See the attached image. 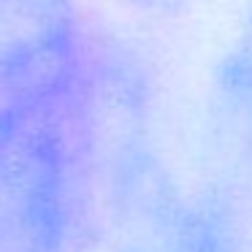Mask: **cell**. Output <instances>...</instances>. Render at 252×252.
Listing matches in <instances>:
<instances>
[{
	"instance_id": "277c9868",
	"label": "cell",
	"mask_w": 252,
	"mask_h": 252,
	"mask_svg": "<svg viewBox=\"0 0 252 252\" xmlns=\"http://www.w3.org/2000/svg\"><path fill=\"white\" fill-rule=\"evenodd\" d=\"M125 3H130L133 8L144 14H174L182 11L190 0H125Z\"/></svg>"
},
{
	"instance_id": "6da1fadb",
	"label": "cell",
	"mask_w": 252,
	"mask_h": 252,
	"mask_svg": "<svg viewBox=\"0 0 252 252\" xmlns=\"http://www.w3.org/2000/svg\"><path fill=\"white\" fill-rule=\"evenodd\" d=\"M93 163L82 76L0 106V252H65Z\"/></svg>"
},
{
	"instance_id": "3957f363",
	"label": "cell",
	"mask_w": 252,
	"mask_h": 252,
	"mask_svg": "<svg viewBox=\"0 0 252 252\" xmlns=\"http://www.w3.org/2000/svg\"><path fill=\"white\" fill-rule=\"evenodd\" d=\"M214 87L225 114L252 125V17L220 63Z\"/></svg>"
},
{
	"instance_id": "7a4b0ae2",
	"label": "cell",
	"mask_w": 252,
	"mask_h": 252,
	"mask_svg": "<svg viewBox=\"0 0 252 252\" xmlns=\"http://www.w3.org/2000/svg\"><path fill=\"white\" fill-rule=\"evenodd\" d=\"M82 22L73 0H0V93L65 90L82 76Z\"/></svg>"
}]
</instances>
